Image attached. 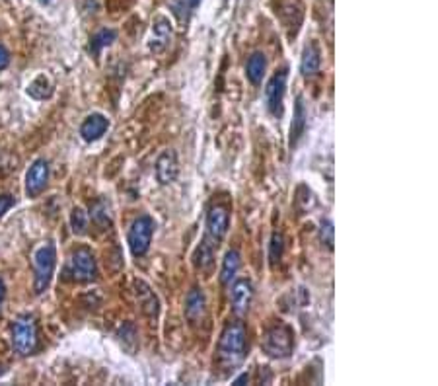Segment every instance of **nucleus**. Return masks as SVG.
Wrapping results in <instances>:
<instances>
[{
    "instance_id": "nucleus-1",
    "label": "nucleus",
    "mask_w": 438,
    "mask_h": 386,
    "mask_svg": "<svg viewBox=\"0 0 438 386\" xmlns=\"http://www.w3.org/2000/svg\"><path fill=\"white\" fill-rule=\"evenodd\" d=\"M248 351V330L242 320H234L224 326L217 347V365L224 375L234 373L246 359Z\"/></svg>"
},
{
    "instance_id": "nucleus-2",
    "label": "nucleus",
    "mask_w": 438,
    "mask_h": 386,
    "mask_svg": "<svg viewBox=\"0 0 438 386\" xmlns=\"http://www.w3.org/2000/svg\"><path fill=\"white\" fill-rule=\"evenodd\" d=\"M57 268V248L53 242H47L38 248L33 254V289L38 295L45 293L55 276Z\"/></svg>"
},
{
    "instance_id": "nucleus-3",
    "label": "nucleus",
    "mask_w": 438,
    "mask_h": 386,
    "mask_svg": "<svg viewBox=\"0 0 438 386\" xmlns=\"http://www.w3.org/2000/svg\"><path fill=\"white\" fill-rule=\"evenodd\" d=\"M261 349L271 359H287L294 349V334L284 324L273 326L263 334Z\"/></svg>"
},
{
    "instance_id": "nucleus-4",
    "label": "nucleus",
    "mask_w": 438,
    "mask_h": 386,
    "mask_svg": "<svg viewBox=\"0 0 438 386\" xmlns=\"http://www.w3.org/2000/svg\"><path fill=\"white\" fill-rule=\"evenodd\" d=\"M152 234H154V221L149 215H142L139 219H134L131 229H129V234H127V242H129V248H131V254L134 258H141L149 252Z\"/></svg>"
},
{
    "instance_id": "nucleus-5",
    "label": "nucleus",
    "mask_w": 438,
    "mask_h": 386,
    "mask_svg": "<svg viewBox=\"0 0 438 386\" xmlns=\"http://www.w3.org/2000/svg\"><path fill=\"white\" fill-rule=\"evenodd\" d=\"M12 346L16 353L30 355L38 347V324L32 316H20L12 328Z\"/></svg>"
},
{
    "instance_id": "nucleus-6",
    "label": "nucleus",
    "mask_w": 438,
    "mask_h": 386,
    "mask_svg": "<svg viewBox=\"0 0 438 386\" xmlns=\"http://www.w3.org/2000/svg\"><path fill=\"white\" fill-rule=\"evenodd\" d=\"M96 273H98V268H96L94 254L88 248L74 250L69 260V276L79 283H90L96 279Z\"/></svg>"
},
{
    "instance_id": "nucleus-7",
    "label": "nucleus",
    "mask_w": 438,
    "mask_h": 386,
    "mask_svg": "<svg viewBox=\"0 0 438 386\" xmlns=\"http://www.w3.org/2000/svg\"><path fill=\"white\" fill-rule=\"evenodd\" d=\"M287 79H289V72L284 69V71L277 72L273 79L267 82L265 108L273 118H282V102H284V92H287Z\"/></svg>"
},
{
    "instance_id": "nucleus-8",
    "label": "nucleus",
    "mask_w": 438,
    "mask_h": 386,
    "mask_svg": "<svg viewBox=\"0 0 438 386\" xmlns=\"http://www.w3.org/2000/svg\"><path fill=\"white\" fill-rule=\"evenodd\" d=\"M49 181V162L45 158H38L25 174V195L38 198Z\"/></svg>"
},
{
    "instance_id": "nucleus-9",
    "label": "nucleus",
    "mask_w": 438,
    "mask_h": 386,
    "mask_svg": "<svg viewBox=\"0 0 438 386\" xmlns=\"http://www.w3.org/2000/svg\"><path fill=\"white\" fill-rule=\"evenodd\" d=\"M228 225H230V215H228L226 207H211V211L207 215V237L204 238L219 246L220 240L226 237Z\"/></svg>"
},
{
    "instance_id": "nucleus-10",
    "label": "nucleus",
    "mask_w": 438,
    "mask_h": 386,
    "mask_svg": "<svg viewBox=\"0 0 438 386\" xmlns=\"http://www.w3.org/2000/svg\"><path fill=\"white\" fill-rule=\"evenodd\" d=\"M172 41V24L166 16H156L154 22H152V30H150L149 38V49L150 53L154 55H160L164 53L168 45Z\"/></svg>"
},
{
    "instance_id": "nucleus-11",
    "label": "nucleus",
    "mask_w": 438,
    "mask_h": 386,
    "mask_svg": "<svg viewBox=\"0 0 438 386\" xmlns=\"http://www.w3.org/2000/svg\"><path fill=\"white\" fill-rule=\"evenodd\" d=\"M251 299H253V285L248 279H238L232 285V293H230V302H232V310L238 316L248 314V310L251 307Z\"/></svg>"
},
{
    "instance_id": "nucleus-12",
    "label": "nucleus",
    "mask_w": 438,
    "mask_h": 386,
    "mask_svg": "<svg viewBox=\"0 0 438 386\" xmlns=\"http://www.w3.org/2000/svg\"><path fill=\"white\" fill-rule=\"evenodd\" d=\"M178 174H180V162H178L175 152L173 150H164L156 160V180L162 186H168V183L175 181Z\"/></svg>"
},
{
    "instance_id": "nucleus-13",
    "label": "nucleus",
    "mask_w": 438,
    "mask_h": 386,
    "mask_svg": "<svg viewBox=\"0 0 438 386\" xmlns=\"http://www.w3.org/2000/svg\"><path fill=\"white\" fill-rule=\"evenodd\" d=\"M108 127H110V119L105 118L103 113H92L80 125V135L86 142H94L98 139H102L103 133L108 131Z\"/></svg>"
},
{
    "instance_id": "nucleus-14",
    "label": "nucleus",
    "mask_w": 438,
    "mask_h": 386,
    "mask_svg": "<svg viewBox=\"0 0 438 386\" xmlns=\"http://www.w3.org/2000/svg\"><path fill=\"white\" fill-rule=\"evenodd\" d=\"M204 312H207L204 293L199 287H193L185 299V316L191 324H199L204 318Z\"/></svg>"
},
{
    "instance_id": "nucleus-15",
    "label": "nucleus",
    "mask_w": 438,
    "mask_h": 386,
    "mask_svg": "<svg viewBox=\"0 0 438 386\" xmlns=\"http://www.w3.org/2000/svg\"><path fill=\"white\" fill-rule=\"evenodd\" d=\"M306 127H308V110H306L304 98L298 96L296 103H294V118H292V125H290V149H294L298 141L302 139Z\"/></svg>"
},
{
    "instance_id": "nucleus-16",
    "label": "nucleus",
    "mask_w": 438,
    "mask_h": 386,
    "mask_svg": "<svg viewBox=\"0 0 438 386\" xmlns=\"http://www.w3.org/2000/svg\"><path fill=\"white\" fill-rule=\"evenodd\" d=\"M321 67V51L318 47V43H310L306 45L304 53H302V61H300V72L304 79H312L320 72Z\"/></svg>"
},
{
    "instance_id": "nucleus-17",
    "label": "nucleus",
    "mask_w": 438,
    "mask_h": 386,
    "mask_svg": "<svg viewBox=\"0 0 438 386\" xmlns=\"http://www.w3.org/2000/svg\"><path fill=\"white\" fill-rule=\"evenodd\" d=\"M240 266H242V260H240V254L238 250H230L224 256L222 260V269H220V283L222 285H230L238 276L240 271Z\"/></svg>"
},
{
    "instance_id": "nucleus-18",
    "label": "nucleus",
    "mask_w": 438,
    "mask_h": 386,
    "mask_svg": "<svg viewBox=\"0 0 438 386\" xmlns=\"http://www.w3.org/2000/svg\"><path fill=\"white\" fill-rule=\"evenodd\" d=\"M267 71V59L263 53H253V55L248 59L246 63V76L250 80L251 84H261V80L265 76Z\"/></svg>"
},
{
    "instance_id": "nucleus-19",
    "label": "nucleus",
    "mask_w": 438,
    "mask_h": 386,
    "mask_svg": "<svg viewBox=\"0 0 438 386\" xmlns=\"http://www.w3.org/2000/svg\"><path fill=\"white\" fill-rule=\"evenodd\" d=\"M115 40H117V32H115V30H108V28H103V30H100L96 35H92V40H90V53L100 55V53H102V49L110 47L111 43H113Z\"/></svg>"
},
{
    "instance_id": "nucleus-20",
    "label": "nucleus",
    "mask_w": 438,
    "mask_h": 386,
    "mask_svg": "<svg viewBox=\"0 0 438 386\" xmlns=\"http://www.w3.org/2000/svg\"><path fill=\"white\" fill-rule=\"evenodd\" d=\"M217 248H219V246L212 244L211 240L204 238L203 244L199 246V250H197L195 254L197 266L201 269H204V271H209V269L212 268V260H214V250H217Z\"/></svg>"
},
{
    "instance_id": "nucleus-21",
    "label": "nucleus",
    "mask_w": 438,
    "mask_h": 386,
    "mask_svg": "<svg viewBox=\"0 0 438 386\" xmlns=\"http://www.w3.org/2000/svg\"><path fill=\"white\" fill-rule=\"evenodd\" d=\"M51 92H53V88H51V82L45 74H40L38 79H33L28 86V94L35 100H45L51 96Z\"/></svg>"
},
{
    "instance_id": "nucleus-22",
    "label": "nucleus",
    "mask_w": 438,
    "mask_h": 386,
    "mask_svg": "<svg viewBox=\"0 0 438 386\" xmlns=\"http://www.w3.org/2000/svg\"><path fill=\"white\" fill-rule=\"evenodd\" d=\"M199 4H201V0H175L172 4L173 14L178 16L180 22H188L189 16L195 12Z\"/></svg>"
},
{
    "instance_id": "nucleus-23",
    "label": "nucleus",
    "mask_w": 438,
    "mask_h": 386,
    "mask_svg": "<svg viewBox=\"0 0 438 386\" xmlns=\"http://www.w3.org/2000/svg\"><path fill=\"white\" fill-rule=\"evenodd\" d=\"M71 227L74 234H86L88 232V215L82 207H74L71 213Z\"/></svg>"
},
{
    "instance_id": "nucleus-24",
    "label": "nucleus",
    "mask_w": 438,
    "mask_h": 386,
    "mask_svg": "<svg viewBox=\"0 0 438 386\" xmlns=\"http://www.w3.org/2000/svg\"><path fill=\"white\" fill-rule=\"evenodd\" d=\"M90 217H92V221L98 225V227H105V225H110V207H108V203L103 201V199H100V201H96L94 205H92V209H90Z\"/></svg>"
},
{
    "instance_id": "nucleus-25",
    "label": "nucleus",
    "mask_w": 438,
    "mask_h": 386,
    "mask_svg": "<svg viewBox=\"0 0 438 386\" xmlns=\"http://www.w3.org/2000/svg\"><path fill=\"white\" fill-rule=\"evenodd\" d=\"M282 252H284V238L279 232H275L271 238V244H269V261L271 266H275L277 261H281Z\"/></svg>"
},
{
    "instance_id": "nucleus-26",
    "label": "nucleus",
    "mask_w": 438,
    "mask_h": 386,
    "mask_svg": "<svg viewBox=\"0 0 438 386\" xmlns=\"http://www.w3.org/2000/svg\"><path fill=\"white\" fill-rule=\"evenodd\" d=\"M300 201H304V205L300 207V211L302 213H306L308 209H312L313 205H316V198H313V191L310 188H306V186H298L296 189V198H294V203H300Z\"/></svg>"
},
{
    "instance_id": "nucleus-27",
    "label": "nucleus",
    "mask_w": 438,
    "mask_h": 386,
    "mask_svg": "<svg viewBox=\"0 0 438 386\" xmlns=\"http://www.w3.org/2000/svg\"><path fill=\"white\" fill-rule=\"evenodd\" d=\"M320 240H321V244L323 246L328 244L329 250H333V242H335V238H333V225H331L329 219H323V221H321Z\"/></svg>"
},
{
    "instance_id": "nucleus-28",
    "label": "nucleus",
    "mask_w": 438,
    "mask_h": 386,
    "mask_svg": "<svg viewBox=\"0 0 438 386\" xmlns=\"http://www.w3.org/2000/svg\"><path fill=\"white\" fill-rule=\"evenodd\" d=\"M14 198L12 195H8V193H4V195H0V219L4 217V215L8 213L10 209L14 207Z\"/></svg>"
},
{
    "instance_id": "nucleus-29",
    "label": "nucleus",
    "mask_w": 438,
    "mask_h": 386,
    "mask_svg": "<svg viewBox=\"0 0 438 386\" xmlns=\"http://www.w3.org/2000/svg\"><path fill=\"white\" fill-rule=\"evenodd\" d=\"M10 64V53L4 45H0V71H4Z\"/></svg>"
},
{
    "instance_id": "nucleus-30",
    "label": "nucleus",
    "mask_w": 438,
    "mask_h": 386,
    "mask_svg": "<svg viewBox=\"0 0 438 386\" xmlns=\"http://www.w3.org/2000/svg\"><path fill=\"white\" fill-rule=\"evenodd\" d=\"M4 297H6V285H4V281H2V277H0V305H2V300H4Z\"/></svg>"
},
{
    "instance_id": "nucleus-31",
    "label": "nucleus",
    "mask_w": 438,
    "mask_h": 386,
    "mask_svg": "<svg viewBox=\"0 0 438 386\" xmlns=\"http://www.w3.org/2000/svg\"><path fill=\"white\" fill-rule=\"evenodd\" d=\"M248 380H250V375L246 373V375H242V377H240V378H236L234 385H243V382H248Z\"/></svg>"
},
{
    "instance_id": "nucleus-32",
    "label": "nucleus",
    "mask_w": 438,
    "mask_h": 386,
    "mask_svg": "<svg viewBox=\"0 0 438 386\" xmlns=\"http://www.w3.org/2000/svg\"><path fill=\"white\" fill-rule=\"evenodd\" d=\"M41 4H49V2H51V0H40Z\"/></svg>"
}]
</instances>
